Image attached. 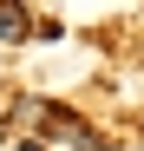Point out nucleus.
I'll use <instances>...</instances> for the list:
<instances>
[{
  "instance_id": "obj_1",
  "label": "nucleus",
  "mask_w": 144,
  "mask_h": 151,
  "mask_svg": "<svg viewBox=\"0 0 144 151\" xmlns=\"http://www.w3.org/2000/svg\"><path fill=\"white\" fill-rule=\"evenodd\" d=\"M33 33V13L26 7H0V40H26Z\"/></svg>"
}]
</instances>
